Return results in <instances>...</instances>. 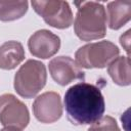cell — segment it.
<instances>
[{
	"instance_id": "6da1fadb",
	"label": "cell",
	"mask_w": 131,
	"mask_h": 131,
	"mask_svg": "<svg viewBox=\"0 0 131 131\" xmlns=\"http://www.w3.org/2000/svg\"><path fill=\"white\" fill-rule=\"evenodd\" d=\"M64 107L67 117L72 124L87 125L102 117L105 111V102L98 87L80 82L67 90Z\"/></svg>"
},
{
	"instance_id": "7a4b0ae2",
	"label": "cell",
	"mask_w": 131,
	"mask_h": 131,
	"mask_svg": "<svg viewBox=\"0 0 131 131\" xmlns=\"http://www.w3.org/2000/svg\"><path fill=\"white\" fill-rule=\"evenodd\" d=\"M78 10L74 20L77 37L83 41L101 39L106 34V12L104 6L95 1L75 2Z\"/></svg>"
},
{
	"instance_id": "3957f363",
	"label": "cell",
	"mask_w": 131,
	"mask_h": 131,
	"mask_svg": "<svg viewBox=\"0 0 131 131\" xmlns=\"http://www.w3.org/2000/svg\"><path fill=\"white\" fill-rule=\"evenodd\" d=\"M46 80L47 74L44 63L36 59H29L16 72L13 86L19 96L32 98L43 89Z\"/></svg>"
},
{
	"instance_id": "277c9868",
	"label": "cell",
	"mask_w": 131,
	"mask_h": 131,
	"mask_svg": "<svg viewBox=\"0 0 131 131\" xmlns=\"http://www.w3.org/2000/svg\"><path fill=\"white\" fill-rule=\"evenodd\" d=\"M119 53L120 49L116 44L103 40L80 47L75 53V61L80 68L102 69L117 58Z\"/></svg>"
},
{
	"instance_id": "5b68a950",
	"label": "cell",
	"mask_w": 131,
	"mask_h": 131,
	"mask_svg": "<svg viewBox=\"0 0 131 131\" xmlns=\"http://www.w3.org/2000/svg\"><path fill=\"white\" fill-rule=\"evenodd\" d=\"M34 10L43 17L44 21L56 29H67L74 20L72 9L68 2L61 0L32 1Z\"/></svg>"
},
{
	"instance_id": "8992f818",
	"label": "cell",
	"mask_w": 131,
	"mask_h": 131,
	"mask_svg": "<svg viewBox=\"0 0 131 131\" xmlns=\"http://www.w3.org/2000/svg\"><path fill=\"white\" fill-rule=\"evenodd\" d=\"M29 122V110L23 101L10 93L0 96V123L4 127L24 129Z\"/></svg>"
},
{
	"instance_id": "52a82bcc",
	"label": "cell",
	"mask_w": 131,
	"mask_h": 131,
	"mask_svg": "<svg viewBox=\"0 0 131 131\" xmlns=\"http://www.w3.org/2000/svg\"><path fill=\"white\" fill-rule=\"evenodd\" d=\"M33 113L41 123L49 124L57 121L62 115L60 95L53 91L42 93L33 102Z\"/></svg>"
},
{
	"instance_id": "ba28073f",
	"label": "cell",
	"mask_w": 131,
	"mask_h": 131,
	"mask_svg": "<svg viewBox=\"0 0 131 131\" xmlns=\"http://www.w3.org/2000/svg\"><path fill=\"white\" fill-rule=\"evenodd\" d=\"M52 79L59 85L66 86L75 80H84L85 73L70 56L60 55L52 58L48 64Z\"/></svg>"
},
{
	"instance_id": "9c48e42d",
	"label": "cell",
	"mask_w": 131,
	"mask_h": 131,
	"mask_svg": "<svg viewBox=\"0 0 131 131\" xmlns=\"http://www.w3.org/2000/svg\"><path fill=\"white\" fill-rule=\"evenodd\" d=\"M28 47L31 54L46 59L57 53L60 47V39L51 31L39 30L29 38Z\"/></svg>"
},
{
	"instance_id": "30bf717a",
	"label": "cell",
	"mask_w": 131,
	"mask_h": 131,
	"mask_svg": "<svg viewBox=\"0 0 131 131\" xmlns=\"http://www.w3.org/2000/svg\"><path fill=\"white\" fill-rule=\"evenodd\" d=\"M25 59V50L20 42L7 41L0 45V69L12 70Z\"/></svg>"
},
{
	"instance_id": "8fae6325",
	"label": "cell",
	"mask_w": 131,
	"mask_h": 131,
	"mask_svg": "<svg viewBox=\"0 0 131 131\" xmlns=\"http://www.w3.org/2000/svg\"><path fill=\"white\" fill-rule=\"evenodd\" d=\"M108 27L112 30H119L131 18V1H112L107 4Z\"/></svg>"
},
{
	"instance_id": "7c38bea8",
	"label": "cell",
	"mask_w": 131,
	"mask_h": 131,
	"mask_svg": "<svg viewBox=\"0 0 131 131\" xmlns=\"http://www.w3.org/2000/svg\"><path fill=\"white\" fill-rule=\"evenodd\" d=\"M107 73L114 83L120 86H128L131 83L130 58L127 56H118L107 67Z\"/></svg>"
},
{
	"instance_id": "4fadbf2b",
	"label": "cell",
	"mask_w": 131,
	"mask_h": 131,
	"mask_svg": "<svg viewBox=\"0 0 131 131\" xmlns=\"http://www.w3.org/2000/svg\"><path fill=\"white\" fill-rule=\"evenodd\" d=\"M28 1H0V20L12 21L23 17L28 11Z\"/></svg>"
},
{
	"instance_id": "5bb4252c",
	"label": "cell",
	"mask_w": 131,
	"mask_h": 131,
	"mask_svg": "<svg viewBox=\"0 0 131 131\" xmlns=\"http://www.w3.org/2000/svg\"><path fill=\"white\" fill-rule=\"evenodd\" d=\"M88 131H120V128L113 117L102 116L90 125Z\"/></svg>"
},
{
	"instance_id": "9a60e30c",
	"label": "cell",
	"mask_w": 131,
	"mask_h": 131,
	"mask_svg": "<svg viewBox=\"0 0 131 131\" xmlns=\"http://www.w3.org/2000/svg\"><path fill=\"white\" fill-rule=\"evenodd\" d=\"M130 33H131V30H128L120 37V43L124 47V49L127 51L128 54H129V47H130Z\"/></svg>"
},
{
	"instance_id": "2e32d148",
	"label": "cell",
	"mask_w": 131,
	"mask_h": 131,
	"mask_svg": "<svg viewBox=\"0 0 131 131\" xmlns=\"http://www.w3.org/2000/svg\"><path fill=\"white\" fill-rule=\"evenodd\" d=\"M0 131H21V129H17V128H11V127H5V128L1 129Z\"/></svg>"
}]
</instances>
